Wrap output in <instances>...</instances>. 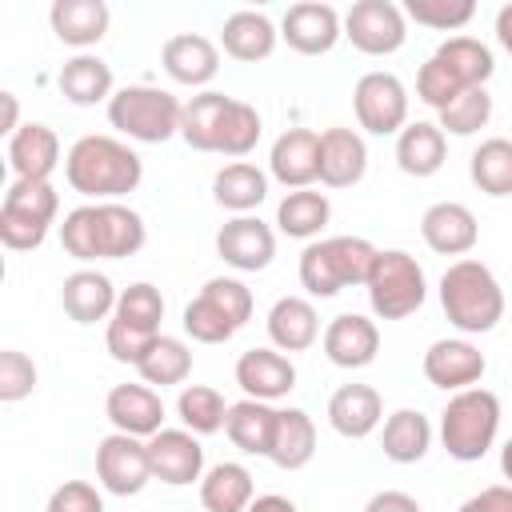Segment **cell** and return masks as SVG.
Listing matches in <instances>:
<instances>
[{"label":"cell","mask_w":512,"mask_h":512,"mask_svg":"<svg viewBox=\"0 0 512 512\" xmlns=\"http://www.w3.org/2000/svg\"><path fill=\"white\" fill-rule=\"evenodd\" d=\"M148 240L144 216L120 200H104V204H80L72 212H64L60 224V244L72 260H124L136 256Z\"/></svg>","instance_id":"cell-1"},{"label":"cell","mask_w":512,"mask_h":512,"mask_svg":"<svg viewBox=\"0 0 512 512\" xmlns=\"http://www.w3.org/2000/svg\"><path fill=\"white\" fill-rule=\"evenodd\" d=\"M64 180L72 192H80L88 204L120 200L140 188L144 160L116 136H80L64 156Z\"/></svg>","instance_id":"cell-2"},{"label":"cell","mask_w":512,"mask_h":512,"mask_svg":"<svg viewBox=\"0 0 512 512\" xmlns=\"http://www.w3.org/2000/svg\"><path fill=\"white\" fill-rule=\"evenodd\" d=\"M440 308L464 336H484L504 320V288L484 260H456L440 276Z\"/></svg>","instance_id":"cell-3"},{"label":"cell","mask_w":512,"mask_h":512,"mask_svg":"<svg viewBox=\"0 0 512 512\" xmlns=\"http://www.w3.org/2000/svg\"><path fill=\"white\" fill-rule=\"evenodd\" d=\"M376 252L380 248H372L364 236H324V240H312L300 252V268H296L300 272V288L308 296H316V300L340 296L344 288L368 280Z\"/></svg>","instance_id":"cell-4"},{"label":"cell","mask_w":512,"mask_h":512,"mask_svg":"<svg viewBox=\"0 0 512 512\" xmlns=\"http://www.w3.org/2000/svg\"><path fill=\"white\" fill-rule=\"evenodd\" d=\"M500 432V400L488 388H464L452 392L440 412V444L452 460L476 464L488 456Z\"/></svg>","instance_id":"cell-5"},{"label":"cell","mask_w":512,"mask_h":512,"mask_svg":"<svg viewBox=\"0 0 512 512\" xmlns=\"http://www.w3.org/2000/svg\"><path fill=\"white\" fill-rule=\"evenodd\" d=\"M180 120H184V104L152 84H124L108 100V124L136 144H164L180 136Z\"/></svg>","instance_id":"cell-6"},{"label":"cell","mask_w":512,"mask_h":512,"mask_svg":"<svg viewBox=\"0 0 512 512\" xmlns=\"http://www.w3.org/2000/svg\"><path fill=\"white\" fill-rule=\"evenodd\" d=\"M60 196L52 180H12L0 204V240L12 252H32L48 240V228L56 224Z\"/></svg>","instance_id":"cell-7"},{"label":"cell","mask_w":512,"mask_h":512,"mask_svg":"<svg viewBox=\"0 0 512 512\" xmlns=\"http://www.w3.org/2000/svg\"><path fill=\"white\" fill-rule=\"evenodd\" d=\"M364 292L380 320H404V316L420 312V304L428 300V280H424V268L416 264V256H408L404 248H384L372 260Z\"/></svg>","instance_id":"cell-8"},{"label":"cell","mask_w":512,"mask_h":512,"mask_svg":"<svg viewBox=\"0 0 512 512\" xmlns=\"http://www.w3.org/2000/svg\"><path fill=\"white\" fill-rule=\"evenodd\" d=\"M356 124L372 136H400L408 124V88L392 72H364L352 88Z\"/></svg>","instance_id":"cell-9"},{"label":"cell","mask_w":512,"mask_h":512,"mask_svg":"<svg viewBox=\"0 0 512 512\" xmlns=\"http://www.w3.org/2000/svg\"><path fill=\"white\" fill-rule=\"evenodd\" d=\"M344 36L364 56H392L408 40V16L392 0H356L344 12Z\"/></svg>","instance_id":"cell-10"},{"label":"cell","mask_w":512,"mask_h":512,"mask_svg":"<svg viewBox=\"0 0 512 512\" xmlns=\"http://www.w3.org/2000/svg\"><path fill=\"white\" fill-rule=\"evenodd\" d=\"M96 480L112 496H136V492H144V484L152 480L148 444L136 440V436H124V432H108L96 444Z\"/></svg>","instance_id":"cell-11"},{"label":"cell","mask_w":512,"mask_h":512,"mask_svg":"<svg viewBox=\"0 0 512 512\" xmlns=\"http://www.w3.org/2000/svg\"><path fill=\"white\" fill-rule=\"evenodd\" d=\"M344 36V16L332 4H292L280 16V40L300 56H328Z\"/></svg>","instance_id":"cell-12"},{"label":"cell","mask_w":512,"mask_h":512,"mask_svg":"<svg viewBox=\"0 0 512 512\" xmlns=\"http://www.w3.org/2000/svg\"><path fill=\"white\" fill-rule=\"evenodd\" d=\"M216 252L236 272H264L276 256V232L260 216H232L216 232Z\"/></svg>","instance_id":"cell-13"},{"label":"cell","mask_w":512,"mask_h":512,"mask_svg":"<svg viewBox=\"0 0 512 512\" xmlns=\"http://www.w3.org/2000/svg\"><path fill=\"white\" fill-rule=\"evenodd\" d=\"M148 444V460H152V480L184 488L192 480L204 476V444L196 432L188 428H160Z\"/></svg>","instance_id":"cell-14"},{"label":"cell","mask_w":512,"mask_h":512,"mask_svg":"<svg viewBox=\"0 0 512 512\" xmlns=\"http://www.w3.org/2000/svg\"><path fill=\"white\" fill-rule=\"evenodd\" d=\"M484 372H488V360H484V352H480L468 336L436 340V344L424 352V376H428L432 388L464 392V388H476Z\"/></svg>","instance_id":"cell-15"},{"label":"cell","mask_w":512,"mask_h":512,"mask_svg":"<svg viewBox=\"0 0 512 512\" xmlns=\"http://www.w3.org/2000/svg\"><path fill=\"white\" fill-rule=\"evenodd\" d=\"M104 416H108L112 432L152 440L164 428V400L152 384H116L104 396Z\"/></svg>","instance_id":"cell-16"},{"label":"cell","mask_w":512,"mask_h":512,"mask_svg":"<svg viewBox=\"0 0 512 512\" xmlns=\"http://www.w3.org/2000/svg\"><path fill=\"white\" fill-rule=\"evenodd\" d=\"M268 172L284 188H312L320 180V132L312 128H288L272 140Z\"/></svg>","instance_id":"cell-17"},{"label":"cell","mask_w":512,"mask_h":512,"mask_svg":"<svg viewBox=\"0 0 512 512\" xmlns=\"http://www.w3.org/2000/svg\"><path fill=\"white\" fill-rule=\"evenodd\" d=\"M160 64H164V72H168L176 84H184V88H204V92H208V84H212L216 72H220V48H216L208 36H200V32H180V36H168V40H164Z\"/></svg>","instance_id":"cell-18"},{"label":"cell","mask_w":512,"mask_h":512,"mask_svg":"<svg viewBox=\"0 0 512 512\" xmlns=\"http://www.w3.org/2000/svg\"><path fill=\"white\" fill-rule=\"evenodd\" d=\"M320 340H324V356L336 368H348V372L368 368L376 360V352H380V328L368 316H360V312L332 316Z\"/></svg>","instance_id":"cell-19"},{"label":"cell","mask_w":512,"mask_h":512,"mask_svg":"<svg viewBox=\"0 0 512 512\" xmlns=\"http://www.w3.org/2000/svg\"><path fill=\"white\" fill-rule=\"evenodd\" d=\"M236 384L244 388L248 400H280L296 388V364L280 348H248L236 360Z\"/></svg>","instance_id":"cell-20"},{"label":"cell","mask_w":512,"mask_h":512,"mask_svg":"<svg viewBox=\"0 0 512 512\" xmlns=\"http://www.w3.org/2000/svg\"><path fill=\"white\" fill-rule=\"evenodd\" d=\"M420 236L432 252L440 256H464L476 248L480 240V224H476V212L460 200H440L432 204L424 216H420Z\"/></svg>","instance_id":"cell-21"},{"label":"cell","mask_w":512,"mask_h":512,"mask_svg":"<svg viewBox=\"0 0 512 512\" xmlns=\"http://www.w3.org/2000/svg\"><path fill=\"white\" fill-rule=\"evenodd\" d=\"M384 420V400L372 384H340L328 396V424L344 440H364L380 428Z\"/></svg>","instance_id":"cell-22"},{"label":"cell","mask_w":512,"mask_h":512,"mask_svg":"<svg viewBox=\"0 0 512 512\" xmlns=\"http://www.w3.org/2000/svg\"><path fill=\"white\" fill-rule=\"evenodd\" d=\"M368 172V144L356 128H324L320 132V184L352 188Z\"/></svg>","instance_id":"cell-23"},{"label":"cell","mask_w":512,"mask_h":512,"mask_svg":"<svg viewBox=\"0 0 512 512\" xmlns=\"http://www.w3.org/2000/svg\"><path fill=\"white\" fill-rule=\"evenodd\" d=\"M8 164L16 180H48L60 164V140L48 124L28 120L8 136Z\"/></svg>","instance_id":"cell-24"},{"label":"cell","mask_w":512,"mask_h":512,"mask_svg":"<svg viewBox=\"0 0 512 512\" xmlns=\"http://www.w3.org/2000/svg\"><path fill=\"white\" fill-rule=\"evenodd\" d=\"M120 292L112 288V280L96 268H80L72 276H64L60 284V304L68 312V320L76 324H96V320H112Z\"/></svg>","instance_id":"cell-25"},{"label":"cell","mask_w":512,"mask_h":512,"mask_svg":"<svg viewBox=\"0 0 512 512\" xmlns=\"http://www.w3.org/2000/svg\"><path fill=\"white\" fill-rule=\"evenodd\" d=\"M48 24L60 44L68 48H92L108 36L112 12L104 0H56L48 8Z\"/></svg>","instance_id":"cell-26"},{"label":"cell","mask_w":512,"mask_h":512,"mask_svg":"<svg viewBox=\"0 0 512 512\" xmlns=\"http://www.w3.org/2000/svg\"><path fill=\"white\" fill-rule=\"evenodd\" d=\"M276 40H280V28H276L264 12H256V8L232 12V16L224 20V28H220V48H224L232 60H240V64L268 60V56L276 52Z\"/></svg>","instance_id":"cell-27"},{"label":"cell","mask_w":512,"mask_h":512,"mask_svg":"<svg viewBox=\"0 0 512 512\" xmlns=\"http://www.w3.org/2000/svg\"><path fill=\"white\" fill-rule=\"evenodd\" d=\"M264 328H268L272 348H280V352H304L320 336V316H316V308H312L308 296H280L268 308Z\"/></svg>","instance_id":"cell-28"},{"label":"cell","mask_w":512,"mask_h":512,"mask_svg":"<svg viewBox=\"0 0 512 512\" xmlns=\"http://www.w3.org/2000/svg\"><path fill=\"white\" fill-rule=\"evenodd\" d=\"M56 88L68 104L76 108H92V104H108L116 96V84H112V68L92 56V52H76L72 60H64V68L56 72Z\"/></svg>","instance_id":"cell-29"},{"label":"cell","mask_w":512,"mask_h":512,"mask_svg":"<svg viewBox=\"0 0 512 512\" xmlns=\"http://www.w3.org/2000/svg\"><path fill=\"white\" fill-rule=\"evenodd\" d=\"M444 160H448V136L440 132V124H428V120L404 124V132L396 136V164L404 176L428 180L444 168Z\"/></svg>","instance_id":"cell-30"},{"label":"cell","mask_w":512,"mask_h":512,"mask_svg":"<svg viewBox=\"0 0 512 512\" xmlns=\"http://www.w3.org/2000/svg\"><path fill=\"white\" fill-rule=\"evenodd\" d=\"M264 196H268V172L248 160H232L212 176V200L236 216H248L252 208H260Z\"/></svg>","instance_id":"cell-31"},{"label":"cell","mask_w":512,"mask_h":512,"mask_svg":"<svg viewBox=\"0 0 512 512\" xmlns=\"http://www.w3.org/2000/svg\"><path fill=\"white\" fill-rule=\"evenodd\" d=\"M316 456V424L304 408H280L276 412V432H272V448L268 460L284 472L304 468Z\"/></svg>","instance_id":"cell-32"},{"label":"cell","mask_w":512,"mask_h":512,"mask_svg":"<svg viewBox=\"0 0 512 512\" xmlns=\"http://www.w3.org/2000/svg\"><path fill=\"white\" fill-rule=\"evenodd\" d=\"M256 500L252 472L236 460H220L200 476V504L204 512H248Z\"/></svg>","instance_id":"cell-33"},{"label":"cell","mask_w":512,"mask_h":512,"mask_svg":"<svg viewBox=\"0 0 512 512\" xmlns=\"http://www.w3.org/2000/svg\"><path fill=\"white\" fill-rule=\"evenodd\" d=\"M380 448L392 464H420L432 448V424L424 412L416 408H396L388 420H384V432H380Z\"/></svg>","instance_id":"cell-34"},{"label":"cell","mask_w":512,"mask_h":512,"mask_svg":"<svg viewBox=\"0 0 512 512\" xmlns=\"http://www.w3.org/2000/svg\"><path fill=\"white\" fill-rule=\"evenodd\" d=\"M276 412H280V408L244 396V400H236V404L228 408L224 432H228V440H232L240 452H248V456H268L272 432H276Z\"/></svg>","instance_id":"cell-35"},{"label":"cell","mask_w":512,"mask_h":512,"mask_svg":"<svg viewBox=\"0 0 512 512\" xmlns=\"http://www.w3.org/2000/svg\"><path fill=\"white\" fill-rule=\"evenodd\" d=\"M332 220V204L316 188H296L276 204V228L292 240H316Z\"/></svg>","instance_id":"cell-36"},{"label":"cell","mask_w":512,"mask_h":512,"mask_svg":"<svg viewBox=\"0 0 512 512\" xmlns=\"http://www.w3.org/2000/svg\"><path fill=\"white\" fill-rule=\"evenodd\" d=\"M432 56L460 80V88H484L492 80V72H496L492 48L484 40H476V36H448Z\"/></svg>","instance_id":"cell-37"},{"label":"cell","mask_w":512,"mask_h":512,"mask_svg":"<svg viewBox=\"0 0 512 512\" xmlns=\"http://www.w3.org/2000/svg\"><path fill=\"white\" fill-rule=\"evenodd\" d=\"M140 380L152 384V388H172V384H184L192 376V348L180 340V336H156V344L144 352V360L136 364Z\"/></svg>","instance_id":"cell-38"},{"label":"cell","mask_w":512,"mask_h":512,"mask_svg":"<svg viewBox=\"0 0 512 512\" xmlns=\"http://www.w3.org/2000/svg\"><path fill=\"white\" fill-rule=\"evenodd\" d=\"M468 176L484 196H512V140L488 136L468 160Z\"/></svg>","instance_id":"cell-39"},{"label":"cell","mask_w":512,"mask_h":512,"mask_svg":"<svg viewBox=\"0 0 512 512\" xmlns=\"http://www.w3.org/2000/svg\"><path fill=\"white\" fill-rule=\"evenodd\" d=\"M232 96L224 92H196L188 104H184V120H180V136L188 148L196 152H216V132H220V120H224V108H228Z\"/></svg>","instance_id":"cell-40"},{"label":"cell","mask_w":512,"mask_h":512,"mask_svg":"<svg viewBox=\"0 0 512 512\" xmlns=\"http://www.w3.org/2000/svg\"><path fill=\"white\" fill-rule=\"evenodd\" d=\"M228 408L232 404H224V396L216 388H208V384H184L180 396H176V416L196 436L220 432L228 424Z\"/></svg>","instance_id":"cell-41"},{"label":"cell","mask_w":512,"mask_h":512,"mask_svg":"<svg viewBox=\"0 0 512 512\" xmlns=\"http://www.w3.org/2000/svg\"><path fill=\"white\" fill-rule=\"evenodd\" d=\"M260 132H264V120L252 104L244 100H228L224 108V120H220V132H216V152L220 156H248L256 144H260Z\"/></svg>","instance_id":"cell-42"},{"label":"cell","mask_w":512,"mask_h":512,"mask_svg":"<svg viewBox=\"0 0 512 512\" xmlns=\"http://www.w3.org/2000/svg\"><path fill=\"white\" fill-rule=\"evenodd\" d=\"M112 320L136 328V332H148V336H160V320H164V296L156 284L140 280V284H128L116 300V312Z\"/></svg>","instance_id":"cell-43"},{"label":"cell","mask_w":512,"mask_h":512,"mask_svg":"<svg viewBox=\"0 0 512 512\" xmlns=\"http://www.w3.org/2000/svg\"><path fill=\"white\" fill-rule=\"evenodd\" d=\"M488 120H492L488 88H468L464 96H456L440 112V132H448V136H476L480 128H488Z\"/></svg>","instance_id":"cell-44"},{"label":"cell","mask_w":512,"mask_h":512,"mask_svg":"<svg viewBox=\"0 0 512 512\" xmlns=\"http://www.w3.org/2000/svg\"><path fill=\"white\" fill-rule=\"evenodd\" d=\"M184 332L196 340V344H224V340H232L240 328L228 320V312L224 308H216L204 292L196 296V300H188L184 304Z\"/></svg>","instance_id":"cell-45"},{"label":"cell","mask_w":512,"mask_h":512,"mask_svg":"<svg viewBox=\"0 0 512 512\" xmlns=\"http://www.w3.org/2000/svg\"><path fill=\"white\" fill-rule=\"evenodd\" d=\"M400 8H404L408 20H416L424 28H436V32H456L476 16L472 0H404Z\"/></svg>","instance_id":"cell-46"},{"label":"cell","mask_w":512,"mask_h":512,"mask_svg":"<svg viewBox=\"0 0 512 512\" xmlns=\"http://www.w3.org/2000/svg\"><path fill=\"white\" fill-rule=\"evenodd\" d=\"M468 88H460V80L436 60V56H428L424 64H420V72H416V96L428 104V108H436V112H444L456 96H464Z\"/></svg>","instance_id":"cell-47"},{"label":"cell","mask_w":512,"mask_h":512,"mask_svg":"<svg viewBox=\"0 0 512 512\" xmlns=\"http://www.w3.org/2000/svg\"><path fill=\"white\" fill-rule=\"evenodd\" d=\"M200 292H204L216 308H224L236 328H244V324L252 320V288H248L244 280H236V276H212Z\"/></svg>","instance_id":"cell-48"},{"label":"cell","mask_w":512,"mask_h":512,"mask_svg":"<svg viewBox=\"0 0 512 512\" xmlns=\"http://www.w3.org/2000/svg\"><path fill=\"white\" fill-rule=\"evenodd\" d=\"M32 392H36V364H32V356H24L16 348H4L0 352V400L16 404V400H24Z\"/></svg>","instance_id":"cell-49"},{"label":"cell","mask_w":512,"mask_h":512,"mask_svg":"<svg viewBox=\"0 0 512 512\" xmlns=\"http://www.w3.org/2000/svg\"><path fill=\"white\" fill-rule=\"evenodd\" d=\"M104 344H108L112 360H120V364H132V368H136V364L144 360V352L156 344V336H148V332H136V328L120 324V320H108Z\"/></svg>","instance_id":"cell-50"},{"label":"cell","mask_w":512,"mask_h":512,"mask_svg":"<svg viewBox=\"0 0 512 512\" xmlns=\"http://www.w3.org/2000/svg\"><path fill=\"white\" fill-rule=\"evenodd\" d=\"M44 512H104V500L88 480H68L48 496Z\"/></svg>","instance_id":"cell-51"},{"label":"cell","mask_w":512,"mask_h":512,"mask_svg":"<svg viewBox=\"0 0 512 512\" xmlns=\"http://www.w3.org/2000/svg\"><path fill=\"white\" fill-rule=\"evenodd\" d=\"M456 512H512V484H488L476 496H468Z\"/></svg>","instance_id":"cell-52"},{"label":"cell","mask_w":512,"mask_h":512,"mask_svg":"<svg viewBox=\"0 0 512 512\" xmlns=\"http://www.w3.org/2000/svg\"><path fill=\"white\" fill-rule=\"evenodd\" d=\"M364 512H424V508H420L416 496H408V492H400V488H380V492L368 496Z\"/></svg>","instance_id":"cell-53"},{"label":"cell","mask_w":512,"mask_h":512,"mask_svg":"<svg viewBox=\"0 0 512 512\" xmlns=\"http://www.w3.org/2000/svg\"><path fill=\"white\" fill-rule=\"evenodd\" d=\"M248 512H296V504L288 496H280V492H264V496H256L248 504Z\"/></svg>","instance_id":"cell-54"},{"label":"cell","mask_w":512,"mask_h":512,"mask_svg":"<svg viewBox=\"0 0 512 512\" xmlns=\"http://www.w3.org/2000/svg\"><path fill=\"white\" fill-rule=\"evenodd\" d=\"M0 104H4V124H0V132L12 136V132L20 128V104H16V92H0Z\"/></svg>","instance_id":"cell-55"},{"label":"cell","mask_w":512,"mask_h":512,"mask_svg":"<svg viewBox=\"0 0 512 512\" xmlns=\"http://www.w3.org/2000/svg\"><path fill=\"white\" fill-rule=\"evenodd\" d=\"M496 40H500V48L512 56V4H504V8L496 12Z\"/></svg>","instance_id":"cell-56"},{"label":"cell","mask_w":512,"mask_h":512,"mask_svg":"<svg viewBox=\"0 0 512 512\" xmlns=\"http://www.w3.org/2000/svg\"><path fill=\"white\" fill-rule=\"evenodd\" d=\"M500 472H504V480L512 484V436H508L504 448H500Z\"/></svg>","instance_id":"cell-57"}]
</instances>
